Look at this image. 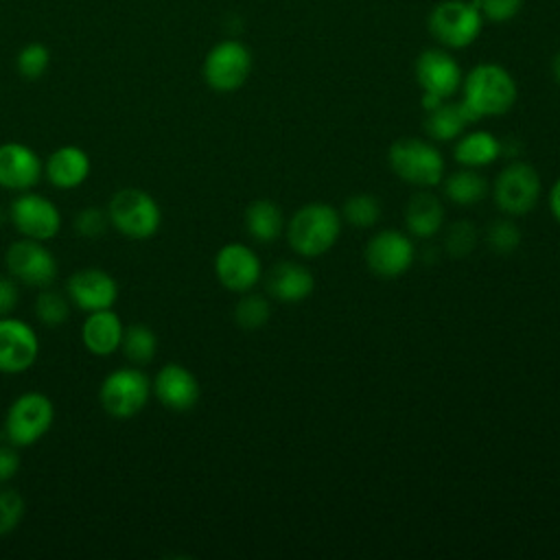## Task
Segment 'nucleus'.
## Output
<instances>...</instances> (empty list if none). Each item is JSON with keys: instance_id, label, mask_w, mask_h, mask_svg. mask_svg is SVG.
Here are the masks:
<instances>
[{"instance_id": "f257e3e1", "label": "nucleus", "mask_w": 560, "mask_h": 560, "mask_svg": "<svg viewBox=\"0 0 560 560\" xmlns=\"http://www.w3.org/2000/svg\"><path fill=\"white\" fill-rule=\"evenodd\" d=\"M516 101V83L510 72L497 63H479L464 79V107L475 116H501Z\"/></svg>"}, {"instance_id": "f03ea898", "label": "nucleus", "mask_w": 560, "mask_h": 560, "mask_svg": "<svg viewBox=\"0 0 560 560\" xmlns=\"http://www.w3.org/2000/svg\"><path fill=\"white\" fill-rule=\"evenodd\" d=\"M341 234V217L330 203L313 201L295 210L289 221V245L308 258L326 254Z\"/></svg>"}, {"instance_id": "7ed1b4c3", "label": "nucleus", "mask_w": 560, "mask_h": 560, "mask_svg": "<svg viewBox=\"0 0 560 560\" xmlns=\"http://www.w3.org/2000/svg\"><path fill=\"white\" fill-rule=\"evenodd\" d=\"M105 210L109 228L133 241L151 238L162 225L160 203L151 192L136 186L116 190Z\"/></svg>"}, {"instance_id": "20e7f679", "label": "nucleus", "mask_w": 560, "mask_h": 560, "mask_svg": "<svg viewBox=\"0 0 560 560\" xmlns=\"http://www.w3.org/2000/svg\"><path fill=\"white\" fill-rule=\"evenodd\" d=\"M55 422V405L42 392H24L7 409L2 435L9 444L24 448L37 444Z\"/></svg>"}, {"instance_id": "39448f33", "label": "nucleus", "mask_w": 560, "mask_h": 560, "mask_svg": "<svg viewBox=\"0 0 560 560\" xmlns=\"http://www.w3.org/2000/svg\"><path fill=\"white\" fill-rule=\"evenodd\" d=\"M151 396V381L138 368H116L98 385L103 411L116 420H129L140 413Z\"/></svg>"}, {"instance_id": "423d86ee", "label": "nucleus", "mask_w": 560, "mask_h": 560, "mask_svg": "<svg viewBox=\"0 0 560 560\" xmlns=\"http://www.w3.org/2000/svg\"><path fill=\"white\" fill-rule=\"evenodd\" d=\"M389 168L407 184L429 188L444 177L442 153L422 138H400L387 151Z\"/></svg>"}, {"instance_id": "0eeeda50", "label": "nucleus", "mask_w": 560, "mask_h": 560, "mask_svg": "<svg viewBox=\"0 0 560 560\" xmlns=\"http://www.w3.org/2000/svg\"><path fill=\"white\" fill-rule=\"evenodd\" d=\"M429 31L448 48H464L472 44L481 31L479 2L446 0L435 4L429 15Z\"/></svg>"}, {"instance_id": "6e6552de", "label": "nucleus", "mask_w": 560, "mask_h": 560, "mask_svg": "<svg viewBox=\"0 0 560 560\" xmlns=\"http://www.w3.org/2000/svg\"><path fill=\"white\" fill-rule=\"evenodd\" d=\"M4 265L11 278L33 289L50 287L57 278V258L44 241L24 236L13 241L4 252Z\"/></svg>"}, {"instance_id": "1a4fd4ad", "label": "nucleus", "mask_w": 560, "mask_h": 560, "mask_svg": "<svg viewBox=\"0 0 560 560\" xmlns=\"http://www.w3.org/2000/svg\"><path fill=\"white\" fill-rule=\"evenodd\" d=\"M9 221L24 238L50 241L61 230V212L57 203L39 192L24 190L9 206Z\"/></svg>"}, {"instance_id": "9d476101", "label": "nucleus", "mask_w": 560, "mask_h": 560, "mask_svg": "<svg viewBox=\"0 0 560 560\" xmlns=\"http://www.w3.org/2000/svg\"><path fill=\"white\" fill-rule=\"evenodd\" d=\"M203 81L214 92L238 90L252 72V55L245 44L236 39H223L214 44L203 59Z\"/></svg>"}, {"instance_id": "9b49d317", "label": "nucleus", "mask_w": 560, "mask_h": 560, "mask_svg": "<svg viewBox=\"0 0 560 560\" xmlns=\"http://www.w3.org/2000/svg\"><path fill=\"white\" fill-rule=\"evenodd\" d=\"M492 195L494 203L505 214L523 217L536 206L540 197V177L534 166L525 162H512L497 175Z\"/></svg>"}, {"instance_id": "f8f14e48", "label": "nucleus", "mask_w": 560, "mask_h": 560, "mask_svg": "<svg viewBox=\"0 0 560 560\" xmlns=\"http://www.w3.org/2000/svg\"><path fill=\"white\" fill-rule=\"evenodd\" d=\"M39 357V337L24 319L0 317V372L22 374Z\"/></svg>"}, {"instance_id": "ddd939ff", "label": "nucleus", "mask_w": 560, "mask_h": 560, "mask_svg": "<svg viewBox=\"0 0 560 560\" xmlns=\"http://www.w3.org/2000/svg\"><path fill=\"white\" fill-rule=\"evenodd\" d=\"M66 295L83 313L112 308L118 298V282L105 269L85 267L66 280Z\"/></svg>"}, {"instance_id": "4468645a", "label": "nucleus", "mask_w": 560, "mask_h": 560, "mask_svg": "<svg viewBox=\"0 0 560 560\" xmlns=\"http://www.w3.org/2000/svg\"><path fill=\"white\" fill-rule=\"evenodd\" d=\"M365 262L372 273L381 278H396L413 262V245L407 234L398 230L376 232L365 245Z\"/></svg>"}, {"instance_id": "2eb2a0df", "label": "nucleus", "mask_w": 560, "mask_h": 560, "mask_svg": "<svg viewBox=\"0 0 560 560\" xmlns=\"http://www.w3.org/2000/svg\"><path fill=\"white\" fill-rule=\"evenodd\" d=\"M260 273L262 267L258 254L243 243H225L214 256L217 280L234 293L254 289V284L260 280Z\"/></svg>"}, {"instance_id": "dca6fc26", "label": "nucleus", "mask_w": 560, "mask_h": 560, "mask_svg": "<svg viewBox=\"0 0 560 560\" xmlns=\"http://www.w3.org/2000/svg\"><path fill=\"white\" fill-rule=\"evenodd\" d=\"M44 177V162L24 142H2L0 144V188L24 192L39 184Z\"/></svg>"}, {"instance_id": "f3484780", "label": "nucleus", "mask_w": 560, "mask_h": 560, "mask_svg": "<svg viewBox=\"0 0 560 560\" xmlns=\"http://www.w3.org/2000/svg\"><path fill=\"white\" fill-rule=\"evenodd\" d=\"M151 394L171 411H188L197 405L201 389L188 368L182 363H164L151 381Z\"/></svg>"}, {"instance_id": "a211bd4d", "label": "nucleus", "mask_w": 560, "mask_h": 560, "mask_svg": "<svg viewBox=\"0 0 560 560\" xmlns=\"http://www.w3.org/2000/svg\"><path fill=\"white\" fill-rule=\"evenodd\" d=\"M416 79L424 94L444 101L462 85V70L448 52L429 48L416 59Z\"/></svg>"}, {"instance_id": "6ab92c4d", "label": "nucleus", "mask_w": 560, "mask_h": 560, "mask_svg": "<svg viewBox=\"0 0 560 560\" xmlns=\"http://www.w3.org/2000/svg\"><path fill=\"white\" fill-rule=\"evenodd\" d=\"M122 335L125 326L114 308L92 311L81 324V343L94 357H112L118 352Z\"/></svg>"}, {"instance_id": "aec40b11", "label": "nucleus", "mask_w": 560, "mask_h": 560, "mask_svg": "<svg viewBox=\"0 0 560 560\" xmlns=\"http://www.w3.org/2000/svg\"><path fill=\"white\" fill-rule=\"evenodd\" d=\"M92 171L90 155L77 144H63L55 149L44 162V177L59 190H72L81 186Z\"/></svg>"}, {"instance_id": "412c9836", "label": "nucleus", "mask_w": 560, "mask_h": 560, "mask_svg": "<svg viewBox=\"0 0 560 560\" xmlns=\"http://www.w3.org/2000/svg\"><path fill=\"white\" fill-rule=\"evenodd\" d=\"M313 287H315L313 273L304 265L293 260L276 262L265 278L267 293L278 302H289V304L306 300Z\"/></svg>"}, {"instance_id": "4be33fe9", "label": "nucleus", "mask_w": 560, "mask_h": 560, "mask_svg": "<svg viewBox=\"0 0 560 560\" xmlns=\"http://www.w3.org/2000/svg\"><path fill=\"white\" fill-rule=\"evenodd\" d=\"M444 223V208L440 199L427 190L416 192L405 206V225L416 236H433Z\"/></svg>"}, {"instance_id": "5701e85b", "label": "nucleus", "mask_w": 560, "mask_h": 560, "mask_svg": "<svg viewBox=\"0 0 560 560\" xmlns=\"http://www.w3.org/2000/svg\"><path fill=\"white\" fill-rule=\"evenodd\" d=\"M475 122L472 114L464 107V103H440L438 107L429 109L427 112V118H424V129L427 133L433 138V140H440V142H446V140H453L457 138L466 125Z\"/></svg>"}, {"instance_id": "b1692460", "label": "nucleus", "mask_w": 560, "mask_h": 560, "mask_svg": "<svg viewBox=\"0 0 560 560\" xmlns=\"http://www.w3.org/2000/svg\"><path fill=\"white\" fill-rule=\"evenodd\" d=\"M245 228L247 234L260 243L276 241L284 230V217L276 201L256 199L245 208Z\"/></svg>"}, {"instance_id": "393cba45", "label": "nucleus", "mask_w": 560, "mask_h": 560, "mask_svg": "<svg viewBox=\"0 0 560 560\" xmlns=\"http://www.w3.org/2000/svg\"><path fill=\"white\" fill-rule=\"evenodd\" d=\"M453 153L459 164L477 168L492 164L501 153V144L490 131H470L464 138H459Z\"/></svg>"}, {"instance_id": "a878e982", "label": "nucleus", "mask_w": 560, "mask_h": 560, "mask_svg": "<svg viewBox=\"0 0 560 560\" xmlns=\"http://www.w3.org/2000/svg\"><path fill=\"white\" fill-rule=\"evenodd\" d=\"M444 192L453 203L472 206L488 195V182L472 168L451 173L444 182Z\"/></svg>"}, {"instance_id": "bb28decb", "label": "nucleus", "mask_w": 560, "mask_h": 560, "mask_svg": "<svg viewBox=\"0 0 560 560\" xmlns=\"http://www.w3.org/2000/svg\"><path fill=\"white\" fill-rule=\"evenodd\" d=\"M122 354L129 359L133 365H147L153 361L155 350H158V337L151 326L147 324H131L125 326L122 343H120Z\"/></svg>"}, {"instance_id": "cd10ccee", "label": "nucleus", "mask_w": 560, "mask_h": 560, "mask_svg": "<svg viewBox=\"0 0 560 560\" xmlns=\"http://www.w3.org/2000/svg\"><path fill=\"white\" fill-rule=\"evenodd\" d=\"M33 311H35V317L44 326L55 328V326H61L68 319V315H70V300H68L66 291H57V289L44 287V289H39V293L35 298Z\"/></svg>"}, {"instance_id": "c85d7f7f", "label": "nucleus", "mask_w": 560, "mask_h": 560, "mask_svg": "<svg viewBox=\"0 0 560 560\" xmlns=\"http://www.w3.org/2000/svg\"><path fill=\"white\" fill-rule=\"evenodd\" d=\"M50 66V50L42 42L24 44L15 55V70L26 81H37Z\"/></svg>"}, {"instance_id": "c756f323", "label": "nucleus", "mask_w": 560, "mask_h": 560, "mask_svg": "<svg viewBox=\"0 0 560 560\" xmlns=\"http://www.w3.org/2000/svg\"><path fill=\"white\" fill-rule=\"evenodd\" d=\"M269 315H271V306H269L267 298L258 295V293L245 291V295L234 306V322L243 330H256V328L265 326L269 322Z\"/></svg>"}, {"instance_id": "7c9ffc66", "label": "nucleus", "mask_w": 560, "mask_h": 560, "mask_svg": "<svg viewBox=\"0 0 560 560\" xmlns=\"http://www.w3.org/2000/svg\"><path fill=\"white\" fill-rule=\"evenodd\" d=\"M343 217L354 228H372L381 217V203L368 192H357L343 203Z\"/></svg>"}, {"instance_id": "2f4dec72", "label": "nucleus", "mask_w": 560, "mask_h": 560, "mask_svg": "<svg viewBox=\"0 0 560 560\" xmlns=\"http://www.w3.org/2000/svg\"><path fill=\"white\" fill-rule=\"evenodd\" d=\"M486 243L494 254H512L521 243V232L512 221H492L486 234Z\"/></svg>"}, {"instance_id": "473e14b6", "label": "nucleus", "mask_w": 560, "mask_h": 560, "mask_svg": "<svg viewBox=\"0 0 560 560\" xmlns=\"http://www.w3.org/2000/svg\"><path fill=\"white\" fill-rule=\"evenodd\" d=\"M24 516V499L11 488L0 490V536L11 534Z\"/></svg>"}, {"instance_id": "72a5a7b5", "label": "nucleus", "mask_w": 560, "mask_h": 560, "mask_svg": "<svg viewBox=\"0 0 560 560\" xmlns=\"http://www.w3.org/2000/svg\"><path fill=\"white\" fill-rule=\"evenodd\" d=\"M107 228H109V219L105 208H98V206L81 208L74 217V232L83 238H96L105 234Z\"/></svg>"}, {"instance_id": "f704fd0d", "label": "nucleus", "mask_w": 560, "mask_h": 560, "mask_svg": "<svg viewBox=\"0 0 560 560\" xmlns=\"http://www.w3.org/2000/svg\"><path fill=\"white\" fill-rule=\"evenodd\" d=\"M475 243H477V230L470 221L453 223L446 232V238H444V245H446L448 254L455 256V258H462V256L470 254Z\"/></svg>"}, {"instance_id": "c9c22d12", "label": "nucleus", "mask_w": 560, "mask_h": 560, "mask_svg": "<svg viewBox=\"0 0 560 560\" xmlns=\"http://www.w3.org/2000/svg\"><path fill=\"white\" fill-rule=\"evenodd\" d=\"M483 15L492 22H505L512 20L518 11L523 0H477Z\"/></svg>"}, {"instance_id": "e433bc0d", "label": "nucleus", "mask_w": 560, "mask_h": 560, "mask_svg": "<svg viewBox=\"0 0 560 560\" xmlns=\"http://www.w3.org/2000/svg\"><path fill=\"white\" fill-rule=\"evenodd\" d=\"M20 302L18 280L11 276H0V317H7L15 311Z\"/></svg>"}, {"instance_id": "4c0bfd02", "label": "nucleus", "mask_w": 560, "mask_h": 560, "mask_svg": "<svg viewBox=\"0 0 560 560\" xmlns=\"http://www.w3.org/2000/svg\"><path fill=\"white\" fill-rule=\"evenodd\" d=\"M20 470V455L18 446L13 444H0V483L11 481Z\"/></svg>"}, {"instance_id": "58836bf2", "label": "nucleus", "mask_w": 560, "mask_h": 560, "mask_svg": "<svg viewBox=\"0 0 560 560\" xmlns=\"http://www.w3.org/2000/svg\"><path fill=\"white\" fill-rule=\"evenodd\" d=\"M549 206H551L553 217L560 221V179L553 184V188L549 192Z\"/></svg>"}, {"instance_id": "ea45409f", "label": "nucleus", "mask_w": 560, "mask_h": 560, "mask_svg": "<svg viewBox=\"0 0 560 560\" xmlns=\"http://www.w3.org/2000/svg\"><path fill=\"white\" fill-rule=\"evenodd\" d=\"M551 72H553V79H556L558 85H560V52H556V57H553V61H551Z\"/></svg>"}]
</instances>
